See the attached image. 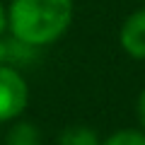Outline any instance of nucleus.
Here are the masks:
<instances>
[{"label":"nucleus","instance_id":"f257e3e1","mask_svg":"<svg viewBox=\"0 0 145 145\" xmlns=\"http://www.w3.org/2000/svg\"><path fill=\"white\" fill-rule=\"evenodd\" d=\"M72 12V0H10L7 34L39 51L70 29Z\"/></svg>","mask_w":145,"mask_h":145},{"label":"nucleus","instance_id":"0eeeda50","mask_svg":"<svg viewBox=\"0 0 145 145\" xmlns=\"http://www.w3.org/2000/svg\"><path fill=\"white\" fill-rule=\"evenodd\" d=\"M99 145H145V133L140 128H119L109 133Z\"/></svg>","mask_w":145,"mask_h":145},{"label":"nucleus","instance_id":"6e6552de","mask_svg":"<svg viewBox=\"0 0 145 145\" xmlns=\"http://www.w3.org/2000/svg\"><path fill=\"white\" fill-rule=\"evenodd\" d=\"M135 116H138V128L145 133V89L138 94V102H135Z\"/></svg>","mask_w":145,"mask_h":145},{"label":"nucleus","instance_id":"9d476101","mask_svg":"<svg viewBox=\"0 0 145 145\" xmlns=\"http://www.w3.org/2000/svg\"><path fill=\"white\" fill-rule=\"evenodd\" d=\"M143 3H145V0H143Z\"/></svg>","mask_w":145,"mask_h":145},{"label":"nucleus","instance_id":"423d86ee","mask_svg":"<svg viewBox=\"0 0 145 145\" xmlns=\"http://www.w3.org/2000/svg\"><path fill=\"white\" fill-rule=\"evenodd\" d=\"M97 131L89 128L85 123H72V126H65V128L58 133V145H99Z\"/></svg>","mask_w":145,"mask_h":145},{"label":"nucleus","instance_id":"7ed1b4c3","mask_svg":"<svg viewBox=\"0 0 145 145\" xmlns=\"http://www.w3.org/2000/svg\"><path fill=\"white\" fill-rule=\"evenodd\" d=\"M119 46L126 56L145 61V7L133 10L119 29Z\"/></svg>","mask_w":145,"mask_h":145},{"label":"nucleus","instance_id":"20e7f679","mask_svg":"<svg viewBox=\"0 0 145 145\" xmlns=\"http://www.w3.org/2000/svg\"><path fill=\"white\" fill-rule=\"evenodd\" d=\"M34 53H36V48L17 41L15 36H10L7 31H5V34H0V65H15V68H20V63L31 61Z\"/></svg>","mask_w":145,"mask_h":145},{"label":"nucleus","instance_id":"39448f33","mask_svg":"<svg viewBox=\"0 0 145 145\" xmlns=\"http://www.w3.org/2000/svg\"><path fill=\"white\" fill-rule=\"evenodd\" d=\"M5 145H41V131L31 121L17 119L10 123L5 135Z\"/></svg>","mask_w":145,"mask_h":145},{"label":"nucleus","instance_id":"1a4fd4ad","mask_svg":"<svg viewBox=\"0 0 145 145\" xmlns=\"http://www.w3.org/2000/svg\"><path fill=\"white\" fill-rule=\"evenodd\" d=\"M7 31V5H3V0H0V34H5Z\"/></svg>","mask_w":145,"mask_h":145},{"label":"nucleus","instance_id":"f03ea898","mask_svg":"<svg viewBox=\"0 0 145 145\" xmlns=\"http://www.w3.org/2000/svg\"><path fill=\"white\" fill-rule=\"evenodd\" d=\"M29 104V85L20 68L0 65V123L22 119Z\"/></svg>","mask_w":145,"mask_h":145}]
</instances>
